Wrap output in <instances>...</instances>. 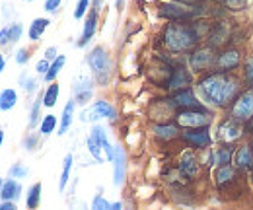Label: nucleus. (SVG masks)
<instances>
[{
	"mask_svg": "<svg viewBox=\"0 0 253 210\" xmlns=\"http://www.w3.org/2000/svg\"><path fill=\"white\" fill-rule=\"evenodd\" d=\"M197 91L201 95V99L209 105H216L224 107L230 101H234L240 93V82L238 78H234L232 74H224V72H214L207 78H203L197 86Z\"/></svg>",
	"mask_w": 253,
	"mask_h": 210,
	"instance_id": "1",
	"label": "nucleus"
},
{
	"mask_svg": "<svg viewBox=\"0 0 253 210\" xmlns=\"http://www.w3.org/2000/svg\"><path fill=\"white\" fill-rule=\"evenodd\" d=\"M195 41H197L195 30L183 24H169L164 31V45L173 53L187 51L195 45Z\"/></svg>",
	"mask_w": 253,
	"mask_h": 210,
	"instance_id": "2",
	"label": "nucleus"
},
{
	"mask_svg": "<svg viewBox=\"0 0 253 210\" xmlns=\"http://www.w3.org/2000/svg\"><path fill=\"white\" fill-rule=\"evenodd\" d=\"M88 64L94 72L95 80L103 86L109 82V76H111V59L107 55V51H103L101 47H95L90 51L88 55Z\"/></svg>",
	"mask_w": 253,
	"mask_h": 210,
	"instance_id": "3",
	"label": "nucleus"
},
{
	"mask_svg": "<svg viewBox=\"0 0 253 210\" xmlns=\"http://www.w3.org/2000/svg\"><path fill=\"white\" fill-rule=\"evenodd\" d=\"M232 117L238 121H250L253 117V90L242 91L232 105Z\"/></svg>",
	"mask_w": 253,
	"mask_h": 210,
	"instance_id": "4",
	"label": "nucleus"
},
{
	"mask_svg": "<svg viewBox=\"0 0 253 210\" xmlns=\"http://www.w3.org/2000/svg\"><path fill=\"white\" fill-rule=\"evenodd\" d=\"M80 119L84 123H95L99 119H115V109L107 101H95L80 113Z\"/></svg>",
	"mask_w": 253,
	"mask_h": 210,
	"instance_id": "5",
	"label": "nucleus"
},
{
	"mask_svg": "<svg viewBox=\"0 0 253 210\" xmlns=\"http://www.w3.org/2000/svg\"><path fill=\"white\" fill-rule=\"evenodd\" d=\"M189 62H191V68H193V70L201 72V70H209V68H212V66L218 62V59H216L212 47H201V49H197V51L191 55Z\"/></svg>",
	"mask_w": 253,
	"mask_h": 210,
	"instance_id": "6",
	"label": "nucleus"
},
{
	"mask_svg": "<svg viewBox=\"0 0 253 210\" xmlns=\"http://www.w3.org/2000/svg\"><path fill=\"white\" fill-rule=\"evenodd\" d=\"M177 123L185 128H197V126H209L211 117L201 109H181V113L177 115Z\"/></svg>",
	"mask_w": 253,
	"mask_h": 210,
	"instance_id": "7",
	"label": "nucleus"
},
{
	"mask_svg": "<svg viewBox=\"0 0 253 210\" xmlns=\"http://www.w3.org/2000/svg\"><path fill=\"white\" fill-rule=\"evenodd\" d=\"M183 140L189 142L195 148H207L211 144V134H209V126H197V128H189L183 130Z\"/></svg>",
	"mask_w": 253,
	"mask_h": 210,
	"instance_id": "8",
	"label": "nucleus"
},
{
	"mask_svg": "<svg viewBox=\"0 0 253 210\" xmlns=\"http://www.w3.org/2000/svg\"><path fill=\"white\" fill-rule=\"evenodd\" d=\"M240 123H242V121L234 119V117L222 123L220 128H218V138H220L222 142L230 144V142H234V140H238V138L242 136V132H244V126H242Z\"/></svg>",
	"mask_w": 253,
	"mask_h": 210,
	"instance_id": "9",
	"label": "nucleus"
},
{
	"mask_svg": "<svg viewBox=\"0 0 253 210\" xmlns=\"http://www.w3.org/2000/svg\"><path fill=\"white\" fill-rule=\"evenodd\" d=\"M72 95L76 103H88L92 97V80L88 76H78L72 82Z\"/></svg>",
	"mask_w": 253,
	"mask_h": 210,
	"instance_id": "10",
	"label": "nucleus"
},
{
	"mask_svg": "<svg viewBox=\"0 0 253 210\" xmlns=\"http://www.w3.org/2000/svg\"><path fill=\"white\" fill-rule=\"evenodd\" d=\"M111 162H113V183L119 187L125 181V152H123V148L113 146Z\"/></svg>",
	"mask_w": 253,
	"mask_h": 210,
	"instance_id": "11",
	"label": "nucleus"
},
{
	"mask_svg": "<svg viewBox=\"0 0 253 210\" xmlns=\"http://www.w3.org/2000/svg\"><path fill=\"white\" fill-rule=\"evenodd\" d=\"M160 14L169 18V20H181V18H193L195 12L181 6V4H162L160 6Z\"/></svg>",
	"mask_w": 253,
	"mask_h": 210,
	"instance_id": "12",
	"label": "nucleus"
},
{
	"mask_svg": "<svg viewBox=\"0 0 253 210\" xmlns=\"http://www.w3.org/2000/svg\"><path fill=\"white\" fill-rule=\"evenodd\" d=\"M179 171L189 179H195L199 175V162H197V156L193 152H183L181 162H179Z\"/></svg>",
	"mask_w": 253,
	"mask_h": 210,
	"instance_id": "13",
	"label": "nucleus"
},
{
	"mask_svg": "<svg viewBox=\"0 0 253 210\" xmlns=\"http://www.w3.org/2000/svg\"><path fill=\"white\" fill-rule=\"evenodd\" d=\"M171 105H173V107H181V109H199V101H197V97L193 95L191 90L179 91V93L171 99Z\"/></svg>",
	"mask_w": 253,
	"mask_h": 210,
	"instance_id": "14",
	"label": "nucleus"
},
{
	"mask_svg": "<svg viewBox=\"0 0 253 210\" xmlns=\"http://www.w3.org/2000/svg\"><path fill=\"white\" fill-rule=\"evenodd\" d=\"M238 64H240V53H238L236 49H228V51H224L222 55H218L216 66H218L220 70H224V72L234 70Z\"/></svg>",
	"mask_w": 253,
	"mask_h": 210,
	"instance_id": "15",
	"label": "nucleus"
},
{
	"mask_svg": "<svg viewBox=\"0 0 253 210\" xmlns=\"http://www.w3.org/2000/svg\"><path fill=\"white\" fill-rule=\"evenodd\" d=\"M95 28H97V12H90L86 24H84V30H82V35H80V41H78V47H86L88 41H92L95 33Z\"/></svg>",
	"mask_w": 253,
	"mask_h": 210,
	"instance_id": "16",
	"label": "nucleus"
},
{
	"mask_svg": "<svg viewBox=\"0 0 253 210\" xmlns=\"http://www.w3.org/2000/svg\"><path fill=\"white\" fill-rule=\"evenodd\" d=\"M20 195H22V187L18 181H14V177L2 183V189H0L2 201H18Z\"/></svg>",
	"mask_w": 253,
	"mask_h": 210,
	"instance_id": "17",
	"label": "nucleus"
},
{
	"mask_svg": "<svg viewBox=\"0 0 253 210\" xmlns=\"http://www.w3.org/2000/svg\"><path fill=\"white\" fill-rule=\"evenodd\" d=\"M234 164L242 169H250L253 168V150L248 146H240L234 152Z\"/></svg>",
	"mask_w": 253,
	"mask_h": 210,
	"instance_id": "18",
	"label": "nucleus"
},
{
	"mask_svg": "<svg viewBox=\"0 0 253 210\" xmlns=\"http://www.w3.org/2000/svg\"><path fill=\"white\" fill-rule=\"evenodd\" d=\"M189 82H191L189 72H187L185 68H177V70L173 72V76H171L168 88H171V90H183V88L189 86Z\"/></svg>",
	"mask_w": 253,
	"mask_h": 210,
	"instance_id": "19",
	"label": "nucleus"
},
{
	"mask_svg": "<svg viewBox=\"0 0 253 210\" xmlns=\"http://www.w3.org/2000/svg\"><path fill=\"white\" fill-rule=\"evenodd\" d=\"M47 28H49V20H47V18H35V20L32 22V26H30V30H28L30 39H32V41L41 39V35L45 33Z\"/></svg>",
	"mask_w": 253,
	"mask_h": 210,
	"instance_id": "20",
	"label": "nucleus"
},
{
	"mask_svg": "<svg viewBox=\"0 0 253 210\" xmlns=\"http://www.w3.org/2000/svg\"><path fill=\"white\" fill-rule=\"evenodd\" d=\"M152 130H154V134L158 138H164V140H171V138H175L179 134L177 126H173V125H154Z\"/></svg>",
	"mask_w": 253,
	"mask_h": 210,
	"instance_id": "21",
	"label": "nucleus"
},
{
	"mask_svg": "<svg viewBox=\"0 0 253 210\" xmlns=\"http://www.w3.org/2000/svg\"><path fill=\"white\" fill-rule=\"evenodd\" d=\"M74 103L76 101H68L66 105H64L63 109V119H61V126H59V134H64L68 128H70V125H72V115H74Z\"/></svg>",
	"mask_w": 253,
	"mask_h": 210,
	"instance_id": "22",
	"label": "nucleus"
},
{
	"mask_svg": "<svg viewBox=\"0 0 253 210\" xmlns=\"http://www.w3.org/2000/svg\"><path fill=\"white\" fill-rule=\"evenodd\" d=\"M86 144H88V150H90V154L94 156L97 162H103V160H107V156H105V152H103V148H101V144H99V140H97V136H95L94 132L88 136Z\"/></svg>",
	"mask_w": 253,
	"mask_h": 210,
	"instance_id": "23",
	"label": "nucleus"
},
{
	"mask_svg": "<svg viewBox=\"0 0 253 210\" xmlns=\"http://www.w3.org/2000/svg\"><path fill=\"white\" fill-rule=\"evenodd\" d=\"M234 175H236V171H234V168L230 166V164H220V168L216 169V185H226V183H230V181L234 179Z\"/></svg>",
	"mask_w": 253,
	"mask_h": 210,
	"instance_id": "24",
	"label": "nucleus"
},
{
	"mask_svg": "<svg viewBox=\"0 0 253 210\" xmlns=\"http://www.w3.org/2000/svg\"><path fill=\"white\" fill-rule=\"evenodd\" d=\"M92 132L97 136V140H99L101 148H103V152H105L107 160H111V156H113V146L109 144V138H107V132L103 130V126H94V130H92Z\"/></svg>",
	"mask_w": 253,
	"mask_h": 210,
	"instance_id": "25",
	"label": "nucleus"
},
{
	"mask_svg": "<svg viewBox=\"0 0 253 210\" xmlns=\"http://www.w3.org/2000/svg\"><path fill=\"white\" fill-rule=\"evenodd\" d=\"M16 101H18V93H16V91L2 90V93H0V107H2V111L12 109V107L16 105Z\"/></svg>",
	"mask_w": 253,
	"mask_h": 210,
	"instance_id": "26",
	"label": "nucleus"
},
{
	"mask_svg": "<svg viewBox=\"0 0 253 210\" xmlns=\"http://www.w3.org/2000/svg\"><path fill=\"white\" fill-rule=\"evenodd\" d=\"M59 93H61L59 84H51L47 88V91H45V95H43V105L45 107H55L57 105V99H59Z\"/></svg>",
	"mask_w": 253,
	"mask_h": 210,
	"instance_id": "27",
	"label": "nucleus"
},
{
	"mask_svg": "<svg viewBox=\"0 0 253 210\" xmlns=\"http://www.w3.org/2000/svg\"><path fill=\"white\" fill-rule=\"evenodd\" d=\"M64 62H66V59H64L63 55H59L57 59L53 60V64H51V68H49V72L45 74V80H47V82H53V80H55V78L59 76V72L63 70Z\"/></svg>",
	"mask_w": 253,
	"mask_h": 210,
	"instance_id": "28",
	"label": "nucleus"
},
{
	"mask_svg": "<svg viewBox=\"0 0 253 210\" xmlns=\"http://www.w3.org/2000/svg\"><path fill=\"white\" fill-rule=\"evenodd\" d=\"M55 128H57V117H55V115H45V117H43V121H41L39 132L47 136V134H51Z\"/></svg>",
	"mask_w": 253,
	"mask_h": 210,
	"instance_id": "29",
	"label": "nucleus"
},
{
	"mask_svg": "<svg viewBox=\"0 0 253 210\" xmlns=\"http://www.w3.org/2000/svg\"><path fill=\"white\" fill-rule=\"evenodd\" d=\"M70 168H72V154H66L63 162V173H61V183H59V189L64 191L66 183H68V175H70Z\"/></svg>",
	"mask_w": 253,
	"mask_h": 210,
	"instance_id": "30",
	"label": "nucleus"
},
{
	"mask_svg": "<svg viewBox=\"0 0 253 210\" xmlns=\"http://www.w3.org/2000/svg\"><path fill=\"white\" fill-rule=\"evenodd\" d=\"M39 197H41V185L35 183L32 189L28 191V209H37V205H39Z\"/></svg>",
	"mask_w": 253,
	"mask_h": 210,
	"instance_id": "31",
	"label": "nucleus"
},
{
	"mask_svg": "<svg viewBox=\"0 0 253 210\" xmlns=\"http://www.w3.org/2000/svg\"><path fill=\"white\" fill-rule=\"evenodd\" d=\"M214 154V164H230L232 160V148H218V150H212Z\"/></svg>",
	"mask_w": 253,
	"mask_h": 210,
	"instance_id": "32",
	"label": "nucleus"
},
{
	"mask_svg": "<svg viewBox=\"0 0 253 210\" xmlns=\"http://www.w3.org/2000/svg\"><path fill=\"white\" fill-rule=\"evenodd\" d=\"M26 175H28V168H26L24 164H14V166L10 168V177L22 179V177H26Z\"/></svg>",
	"mask_w": 253,
	"mask_h": 210,
	"instance_id": "33",
	"label": "nucleus"
},
{
	"mask_svg": "<svg viewBox=\"0 0 253 210\" xmlns=\"http://www.w3.org/2000/svg\"><path fill=\"white\" fill-rule=\"evenodd\" d=\"M90 4H92V0H78V4H76V10H74V18H76V20L84 18V14L88 12Z\"/></svg>",
	"mask_w": 253,
	"mask_h": 210,
	"instance_id": "34",
	"label": "nucleus"
},
{
	"mask_svg": "<svg viewBox=\"0 0 253 210\" xmlns=\"http://www.w3.org/2000/svg\"><path fill=\"white\" fill-rule=\"evenodd\" d=\"M244 76H246V82L253 88V57L246 59V64H244Z\"/></svg>",
	"mask_w": 253,
	"mask_h": 210,
	"instance_id": "35",
	"label": "nucleus"
},
{
	"mask_svg": "<svg viewBox=\"0 0 253 210\" xmlns=\"http://www.w3.org/2000/svg\"><path fill=\"white\" fill-rule=\"evenodd\" d=\"M92 209L94 210H111V205H109L101 195H95L94 203H92Z\"/></svg>",
	"mask_w": 253,
	"mask_h": 210,
	"instance_id": "36",
	"label": "nucleus"
},
{
	"mask_svg": "<svg viewBox=\"0 0 253 210\" xmlns=\"http://www.w3.org/2000/svg\"><path fill=\"white\" fill-rule=\"evenodd\" d=\"M22 31H24V28H22L20 24H12V26L8 28V33H10V43L18 41V39L22 37Z\"/></svg>",
	"mask_w": 253,
	"mask_h": 210,
	"instance_id": "37",
	"label": "nucleus"
},
{
	"mask_svg": "<svg viewBox=\"0 0 253 210\" xmlns=\"http://www.w3.org/2000/svg\"><path fill=\"white\" fill-rule=\"evenodd\" d=\"M222 2H224V6L230 8V10H242V8H246V4H248V0H222Z\"/></svg>",
	"mask_w": 253,
	"mask_h": 210,
	"instance_id": "38",
	"label": "nucleus"
},
{
	"mask_svg": "<svg viewBox=\"0 0 253 210\" xmlns=\"http://www.w3.org/2000/svg\"><path fill=\"white\" fill-rule=\"evenodd\" d=\"M49 68H51V64H49V59L39 60V62H37V66H35L37 74H47V72H49Z\"/></svg>",
	"mask_w": 253,
	"mask_h": 210,
	"instance_id": "39",
	"label": "nucleus"
},
{
	"mask_svg": "<svg viewBox=\"0 0 253 210\" xmlns=\"http://www.w3.org/2000/svg\"><path fill=\"white\" fill-rule=\"evenodd\" d=\"M59 6H61V0H45V10L49 14H55L59 10Z\"/></svg>",
	"mask_w": 253,
	"mask_h": 210,
	"instance_id": "40",
	"label": "nucleus"
},
{
	"mask_svg": "<svg viewBox=\"0 0 253 210\" xmlns=\"http://www.w3.org/2000/svg\"><path fill=\"white\" fill-rule=\"evenodd\" d=\"M22 82H24V90L28 91V93H32V91H35V86H37V82H35L33 78H30V76H26V78H22Z\"/></svg>",
	"mask_w": 253,
	"mask_h": 210,
	"instance_id": "41",
	"label": "nucleus"
},
{
	"mask_svg": "<svg viewBox=\"0 0 253 210\" xmlns=\"http://www.w3.org/2000/svg\"><path fill=\"white\" fill-rule=\"evenodd\" d=\"M39 105H41V99H37L32 107V117H30V125H35L37 123V117H39Z\"/></svg>",
	"mask_w": 253,
	"mask_h": 210,
	"instance_id": "42",
	"label": "nucleus"
},
{
	"mask_svg": "<svg viewBox=\"0 0 253 210\" xmlns=\"http://www.w3.org/2000/svg\"><path fill=\"white\" fill-rule=\"evenodd\" d=\"M28 60H30L28 51H24V49H22V51H18V53H16V62H18V64H26Z\"/></svg>",
	"mask_w": 253,
	"mask_h": 210,
	"instance_id": "43",
	"label": "nucleus"
},
{
	"mask_svg": "<svg viewBox=\"0 0 253 210\" xmlns=\"http://www.w3.org/2000/svg\"><path fill=\"white\" fill-rule=\"evenodd\" d=\"M8 41H10V33H8V28H4L2 33H0V43L2 45H8Z\"/></svg>",
	"mask_w": 253,
	"mask_h": 210,
	"instance_id": "44",
	"label": "nucleus"
},
{
	"mask_svg": "<svg viewBox=\"0 0 253 210\" xmlns=\"http://www.w3.org/2000/svg\"><path fill=\"white\" fill-rule=\"evenodd\" d=\"M57 55H59V53H57V49H55V47H49V49H47V53H45V59L55 60L57 59Z\"/></svg>",
	"mask_w": 253,
	"mask_h": 210,
	"instance_id": "45",
	"label": "nucleus"
},
{
	"mask_svg": "<svg viewBox=\"0 0 253 210\" xmlns=\"http://www.w3.org/2000/svg\"><path fill=\"white\" fill-rule=\"evenodd\" d=\"M2 210H16L14 201H2Z\"/></svg>",
	"mask_w": 253,
	"mask_h": 210,
	"instance_id": "46",
	"label": "nucleus"
},
{
	"mask_svg": "<svg viewBox=\"0 0 253 210\" xmlns=\"http://www.w3.org/2000/svg\"><path fill=\"white\" fill-rule=\"evenodd\" d=\"M33 144H35V136H30V138L26 140V148H28V150H32Z\"/></svg>",
	"mask_w": 253,
	"mask_h": 210,
	"instance_id": "47",
	"label": "nucleus"
},
{
	"mask_svg": "<svg viewBox=\"0 0 253 210\" xmlns=\"http://www.w3.org/2000/svg\"><path fill=\"white\" fill-rule=\"evenodd\" d=\"M121 209H123L121 203H113V205H111V210H121Z\"/></svg>",
	"mask_w": 253,
	"mask_h": 210,
	"instance_id": "48",
	"label": "nucleus"
},
{
	"mask_svg": "<svg viewBox=\"0 0 253 210\" xmlns=\"http://www.w3.org/2000/svg\"><path fill=\"white\" fill-rule=\"evenodd\" d=\"M123 2H125V0H115V4H117V10H121V8H123Z\"/></svg>",
	"mask_w": 253,
	"mask_h": 210,
	"instance_id": "49",
	"label": "nucleus"
},
{
	"mask_svg": "<svg viewBox=\"0 0 253 210\" xmlns=\"http://www.w3.org/2000/svg\"><path fill=\"white\" fill-rule=\"evenodd\" d=\"M4 66H6V62H4V57H0V70H4Z\"/></svg>",
	"mask_w": 253,
	"mask_h": 210,
	"instance_id": "50",
	"label": "nucleus"
},
{
	"mask_svg": "<svg viewBox=\"0 0 253 210\" xmlns=\"http://www.w3.org/2000/svg\"><path fill=\"white\" fill-rule=\"evenodd\" d=\"M250 128H252V130H253V117H252V119H250Z\"/></svg>",
	"mask_w": 253,
	"mask_h": 210,
	"instance_id": "51",
	"label": "nucleus"
},
{
	"mask_svg": "<svg viewBox=\"0 0 253 210\" xmlns=\"http://www.w3.org/2000/svg\"><path fill=\"white\" fill-rule=\"evenodd\" d=\"M24 2H32V0H24Z\"/></svg>",
	"mask_w": 253,
	"mask_h": 210,
	"instance_id": "52",
	"label": "nucleus"
},
{
	"mask_svg": "<svg viewBox=\"0 0 253 210\" xmlns=\"http://www.w3.org/2000/svg\"><path fill=\"white\" fill-rule=\"evenodd\" d=\"M252 150H253V142H252Z\"/></svg>",
	"mask_w": 253,
	"mask_h": 210,
	"instance_id": "53",
	"label": "nucleus"
}]
</instances>
